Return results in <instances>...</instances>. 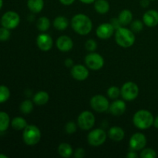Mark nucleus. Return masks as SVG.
Masks as SVG:
<instances>
[{"mask_svg": "<svg viewBox=\"0 0 158 158\" xmlns=\"http://www.w3.org/2000/svg\"><path fill=\"white\" fill-rule=\"evenodd\" d=\"M71 26L73 29L77 33L81 35H85L91 32L93 23L90 19L84 14H77L71 20Z\"/></svg>", "mask_w": 158, "mask_h": 158, "instance_id": "1", "label": "nucleus"}, {"mask_svg": "<svg viewBox=\"0 0 158 158\" xmlns=\"http://www.w3.org/2000/svg\"><path fill=\"white\" fill-rule=\"evenodd\" d=\"M154 116L150 111L146 110H138L133 117V123L134 126L140 130L149 129L154 125Z\"/></svg>", "mask_w": 158, "mask_h": 158, "instance_id": "2", "label": "nucleus"}, {"mask_svg": "<svg viewBox=\"0 0 158 158\" xmlns=\"http://www.w3.org/2000/svg\"><path fill=\"white\" fill-rule=\"evenodd\" d=\"M115 40L120 46L128 48L134 45L136 38L132 30L120 26L115 32Z\"/></svg>", "mask_w": 158, "mask_h": 158, "instance_id": "3", "label": "nucleus"}, {"mask_svg": "<svg viewBox=\"0 0 158 158\" xmlns=\"http://www.w3.org/2000/svg\"><path fill=\"white\" fill-rule=\"evenodd\" d=\"M23 139L26 145L33 146L37 144L41 139L40 130L35 125H27L23 130Z\"/></svg>", "mask_w": 158, "mask_h": 158, "instance_id": "4", "label": "nucleus"}, {"mask_svg": "<svg viewBox=\"0 0 158 158\" xmlns=\"http://www.w3.org/2000/svg\"><path fill=\"white\" fill-rule=\"evenodd\" d=\"M139 94V88L134 82H127L120 89V95L127 101L135 100Z\"/></svg>", "mask_w": 158, "mask_h": 158, "instance_id": "5", "label": "nucleus"}, {"mask_svg": "<svg viewBox=\"0 0 158 158\" xmlns=\"http://www.w3.org/2000/svg\"><path fill=\"white\" fill-rule=\"evenodd\" d=\"M20 23V17L17 12L8 11L3 14L1 18V24L3 27L9 29H15Z\"/></svg>", "mask_w": 158, "mask_h": 158, "instance_id": "6", "label": "nucleus"}, {"mask_svg": "<svg viewBox=\"0 0 158 158\" xmlns=\"http://www.w3.org/2000/svg\"><path fill=\"white\" fill-rule=\"evenodd\" d=\"M87 140L91 146L99 147L106 141V134L103 129H94L89 133Z\"/></svg>", "mask_w": 158, "mask_h": 158, "instance_id": "7", "label": "nucleus"}, {"mask_svg": "<svg viewBox=\"0 0 158 158\" xmlns=\"http://www.w3.org/2000/svg\"><path fill=\"white\" fill-rule=\"evenodd\" d=\"M85 63L89 69L93 70H98L104 65V60L100 54L97 52H91L85 57Z\"/></svg>", "mask_w": 158, "mask_h": 158, "instance_id": "8", "label": "nucleus"}, {"mask_svg": "<svg viewBox=\"0 0 158 158\" xmlns=\"http://www.w3.org/2000/svg\"><path fill=\"white\" fill-rule=\"evenodd\" d=\"M78 125L82 130H90L95 123V117L90 111H83L79 115L77 119Z\"/></svg>", "mask_w": 158, "mask_h": 158, "instance_id": "9", "label": "nucleus"}, {"mask_svg": "<svg viewBox=\"0 0 158 158\" xmlns=\"http://www.w3.org/2000/svg\"><path fill=\"white\" fill-rule=\"evenodd\" d=\"M90 106L95 111L103 113L110 108V103L103 95H95L90 100Z\"/></svg>", "mask_w": 158, "mask_h": 158, "instance_id": "10", "label": "nucleus"}, {"mask_svg": "<svg viewBox=\"0 0 158 158\" xmlns=\"http://www.w3.org/2000/svg\"><path fill=\"white\" fill-rule=\"evenodd\" d=\"M130 147L134 151H140L143 149L147 144V138L144 134L136 133L133 134L129 142Z\"/></svg>", "mask_w": 158, "mask_h": 158, "instance_id": "11", "label": "nucleus"}, {"mask_svg": "<svg viewBox=\"0 0 158 158\" xmlns=\"http://www.w3.org/2000/svg\"><path fill=\"white\" fill-rule=\"evenodd\" d=\"M114 30L115 29L111 23H103L97 28L96 33L99 38L102 40H106L110 38L114 35Z\"/></svg>", "mask_w": 158, "mask_h": 158, "instance_id": "12", "label": "nucleus"}, {"mask_svg": "<svg viewBox=\"0 0 158 158\" xmlns=\"http://www.w3.org/2000/svg\"><path fill=\"white\" fill-rule=\"evenodd\" d=\"M36 43L38 47L43 51H49L53 45L52 39L49 34L42 33L37 36Z\"/></svg>", "mask_w": 158, "mask_h": 158, "instance_id": "13", "label": "nucleus"}, {"mask_svg": "<svg viewBox=\"0 0 158 158\" xmlns=\"http://www.w3.org/2000/svg\"><path fill=\"white\" fill-rule=\"evenodd\" d=\"M71 75L75 80L78 81H83L87 79L89 76V71L86 66L83 65H75L71 69Z\"/></svg>", "mask_w": 158, "mask_h": 158, "instance_id": "14", "label": "nucleus"}, {"mask_svg": "<svg viewBox=\"0 0 158 158\" xmlns=\"http://www.w3.org/2000/svg\"><path fill=\"white\" fill-rule=\"evenodd\" d=\"M56 46L59 50L62 52H68L71 50L73 46V43L70 37L67 35L60 36L56 40Z\"/></svg>", "mask_w": 158, "mask_h": 158, "instance_id": "15", "label": "nucleus"}, {"mask_svg": "<svg viewBox=\"0 0 158 158\" xmlns=\"http://www.w3.org/2000/svg\"><path fill=\"white\" fill-rule=\"evenodd\" d=\"M143 22L147 26L154 27L158 24V12L154 9L148 10L143 14Z\"/></svg>", "mask_w": 158, "mask_h": 158, "instance_id": "16", "label": "nucleus"}, {"mask_svg": "<svg viewBox=\"0 0 158 158\" xmlns=\"http://www.w3.org/2000/svg\"><path fill=\"white\" fill-rule=\"evenodd\" d=\"M127 105L124 101L121 100H117L111 103L109 109L113 115L119 117V116H121L122 114H124Z\"/></svg>", "mask_w": 158, "mask_h": 158, "instance_id": "17", "label": "nucleus"}, {"mask_svg": "<svg viewBox=\"0 0 158 158\" xmlns=\"http://www.w3.org/2000/svg\"><path fill=\"white\" fill-rule=\"evenodd\" d=\"M108 136L114 141H121L125 137L124 131L120 127H112L108 131Z\"/></svg>", "mask_w": 158, "mask_h": 158, "instance_id": "18", "label": "nucleus"}, {"mask_svg": "<svg viewBox=\"0 0 158 158\" xmlns=\"http://www.w3.org/2000/svg\"><path fill=\"white\" fill-rule=\"evenodd\" d=\"M133 14L129 9H123L120 12L118 20L121 26H127L132 22Z\"/></svg>", "mask_w": 158, "mask_h": 158, "instance_id": "19", "label": "nucleus"}, {"mask_svg": "<svg viewBox=\"0 0 158 158\" xmlns=\"http://www.w3.org/2000/svg\"><path fill=\"white\" fill-rule=\"evenodd\" d=\"M27 6L31 12L34 13H39L43 10L44 7L43 0H28Z\"/></svg>", "mask_w": 158, "mask_h": 158, "instance_id": "20", "label": "nucleus"}, {"mask_svg": "<svg viewBox=\"0 0 158 158\" xmlns=\"http://www.w3.org/2000/svg\"><path fill=\"white\" fill-rule=\"evenodd\" d=\"M49 100V95L46 91H40L36 93L33 97V102L36 105H45L48 103Z\"/></svg>", "mask_w": 158, "mask_h": 158, "instance_id": "21", "label": "nucleus"}, {"mask_svg": "<svg viewBox=\"0 0 158 158\" xmlns=\"http://www.w3.org/2000/svg\"><path fill=\"white\" fill-rule=\"evenodd\" d=\"M94 9L98 13L105 14L109 12L110 4L106 0H96L94 2Z\"/></svg>", "mask_w": 158, "mask_h": 158, "instance_id": "22", "label": "nucleus"}, {"mask_svg": "<svg viewBox=\"0 0 158 158\" xmlns=\"http://www.w3.org/2000/svg\"><path fill=\"white\" fill-rule=\"evenodd\" d=\"M58 152L61 157L68 158L72 156L73 151V148L70 144L67 143H63L59 146Z\"/></svg>", "mask_w": 158, "mask_h": 158, "instance_id": "23", "label": "nucleus"}, {"mask_svg": "<svg viewBox=\"0 0 158 158\" xmlns=\"http://www.w3.org/2000/svg\"><path fill=\"white\" fill-rule=\"evenodd\" d=\"M68 25H69V21H68L67 18H66L65 16H61V15L57 16L53 21V26L57 30H65L67 28Z\"/></svg>", "mask_w": 158, "mask_h": 158, "instance_id": "24", "label": "nucleus"}, {"mask_svg": "<svg viewBox=\"0 0 158 158\" xmlns=\"http://www.w3.org/2000/svg\"><path fill=\"white\" fill-rule=\"evenodd\" d=\"M10 124V118L7 113L0 111V132H5Z\"/></svg>", "mask_w": 158, "mask_h": 158, "instance_id": "25", "label": "nucleus"}, {"mask_svg": "<svg viewBox=\"0 0 158 158\" xmlns=\"http://www.w3.org/2000/svg\"><path fill=\"white\" fill-rule=\"evenodd\" d=\"M11 125L14 130L21 131V130H24L28 124L26 120L23 117H16L12 119V120L11 121Z\"/></svg>", "mask_w": 158, "mask_h": 158, "instance_id": "26", "label": "nucleus"}, {"mask_svg": "<svg viewBox=\"0 0 158 158\" xmlns=\"http://www.w3.org/2000/svg\"><path fill=\"white\" fill-rule=\"evenodd\" d=\"M49 26H50V21L47 17H40L37 21V28L39 29V30L42 31V32L48 30Z\"/></svg>", "mask_w": 158, "mask_h": 158, "instance_id": "27", "label": "nucleus"}, {"mask_svg": "<svg viewBox=\"0 0 158 158\" xmlns=\"http://www.w3.org/2000/svg\"><path fill=\"white\" fill-rule=\"evenodd\" d=\"M33 110V104L32 102L29 100H24L20 104V111L24 114H29Z\"/></svg>", "mask_w": 158, "mask_h": 158, "instance_id": "28", "label": "nucleus"}, {"mask_svg": "<svg viewBox=\"0 0 158 158\" xmlns=\"http://www.w3.org/2000/svg\"><path fill=\"white\" fill-rule=\"evenodd\" d=\"M10 97V90L7 86L0 85V103L7 101Z\"/></svg>", "mask_w": 158, "mask_h": 158, "instance_id": "29", "label": "nucleus"}, {"mask_svg": "<svg viewBox=\"0 0 158 158\" xmlns=\"http://www.w3.org/2000/svg\"><path fill=\"white\" fill-rule=\"evenodd\" d=\"M107 95L110 99H117L120 95V89L117 86H111L107 89Z\"/></svg>", "mask_w": 158, "mask_h": 158, "instance_id": "30", "label": "nucleus"}, {"mask_svg": "<svg viewBox=\"0 0 158 158\" xmlns=\"http://www.w3.org/2000/svg\"><path fill=\"white\" fill-rule=\"evenodd\" d=\"M140 156L142 158H155L157 157V153L151 148H147L142 151Z\"/></svg>", "mask_w": 158, "mask_h": 158, "instance_id": "31", "label": "nucleus"}, {"mask_svg": "<svg viewBox=\"0 0 158 158\" xmlns=\"http://www.w3.org/2000/svg\"><path fill=\"white\" fill-rule=\"evenodd\" d=\"M11 32L10 29H7V28L2 27L0 28V41L1 42H6L10 38Z\"/></svg>", "mask_w": 158, "mask_h": 158, "instance_id": "32", "label": "nucleus"}, {"mask_svg": "<svg viewBox=\"0 0 158 158\" xmlns=\"http://www.w3.org/2000/svg\"><path fill=\"white\" fill-rule=\"evenodd\" d=\"M143 24L140 20H135L131 23V29L134 32H139L143 29Z\"/></svg>", "mask_w": 158, "mask_h": 158, "instance_id": "33", "label": "nucleus"}, {"mask_svg": "<svg viewBox=\"0 0 158 158\" xmlns=\"http://www.w3.org/2000/svg\"><path fill=\"white\" fill-rule=\"evenodd\" d=\"M85 47L89 52H94V50L97 49V43L95 40H88L85 43Z\"/></svg>", "mask_w": 158, "mask_h": 158, "instance_id": "34", "label": "nucleus"}, {"mask_svg": "<svg viewBox=\"0 0 158 158\" xmlns=\"http://www.w3.org/2000/svg\"><path fill=\"white\" fill-rule=\"evenodd\" d=\"M65 130H66V132L67 134H72L73 133H75L76 131H77V125H76V123L74 122L69 121L66 123Z\"/></svg>", "mask_w": 158, "mask_h": 158, "instance_id": "35", "label": "nucleus"}, {"mask_svg": "<svg viewBox=\"0 0 158 158\" xmlns=\"http://www.w3.org/2000/svg\"><path fill=\"white\" fill-rule=\"evenodd\" d=\"M85 151L83 149V148H77L75 151V154H74V156H75L76 158H83L85 156Z\"/></svg>", "mask_w": 158, "mask_h": 158, "instance_id": "36", "label": "nucleus"}, {"mask_svg": "<svg viewBox=\"0 0 158 158\" xmlns=\"http://www.w3.org/2000/svg\"><path fill=\"white\" fill-rule=\"evenodd\" d=\"M110 23L113 25V26H114V29H115L116 30L121 26V24H120V23L119 22L118 19H113L111 20Z\"/></svg>", "mask_w": 158, "mask_h": 158, "instance_id": "37", "label": "nucleus"}, {"mask_svg": "<svg viewBox=\"0 0 158 158\" xmlns=\"http://www.w3.org/2000/svg\"><path fill=\"white\" fill-rule=\"evenodd\" d=\"M65 66L66 67H73V61L70 58H68L65 60Z\"/></svg>", "mask_w": 158, "mask_h": 158, "instance_id": "38", "label": "nucleus"}, {"mask_svg": "<svg viewBox=\"0 0 158 158\" xmlns=\"http://www.w3.org/2000/svg\"><path fill=\"white\" fill-rule=\"evenodd\" d=\"M60 2L64 6H70L75 2V0H60Z\"/></svg>", "mask_w": 158, "mask_h": 158, "instance_id": "39", "label": "nucleus"}, {"mask_svg": "<svg viewBox=\"0 0 158 158\" xmlns=\"http://www.w3.org/2000/svg\"><path fill=\"white\" fill-rule=\"evenodd\" d=\"M127 157H129V158H137L138 156H137V153L135 151H130V152L127 153Z\"/></svg>", "mask_w": 158, "mask_h": 158, "instance_id": "40", "label": "nucleus"}, {"mask_svg": "<svg viewBox=\"0 0 158 158\" xmlns=\"http://www.w3.org/2000/svg\"><path fill=\"white\" fill-rule=\"evenodd\" d=\"M140 6L143 8H147L150 4V0H141L140 1Z\"/></svg>", "mask_w": 158, "mask_h": 158, "instance_id": "41", "label": "nucleus"}, {"mask_svg": "<svg viewBox=\"0 0 158 158\" xmlns=\"http://www.w3.org/2000/svg\"><path fill=\"white\" fill-rule=\"evenodd\" d=\"M81 2L85 3V4H91V3L94 2L96 0H80Z\"/></svg>", "mask_w": 158, "mask_h": 158, "instance_id": "42", "label": "nucleus"}, {"mask_svg": "<svg viewBox=\"0 0 158 158\" xmlns=\"http://www.w3.org/2000/svg\"><path fill=\"white\" fill-rule=\"evenodd\" d=\"M154 126L155 127V128H157L158 129V116L157 117H156L155 119H154Z\"/></svg>", "mask_w": 158, "mask_h": 158, "instance_id": "43", "label": "nucleus"}, {"mask_svg": "<svg viewBox=\"0 0 158 158\" xmlns=\"http://www.w3.org/2000/svg\"><path fill=\"white\" fill-rule=\"evenodd\" d=\"M8 157L6 155H5V154H0V158H7Z\"/></svg>", "mask_w": 158, "mask_h": 158, "instance_id": "44", "label": "nucleus"}, {"mask_svg": "<svg viewBox=\"0 0 158 158\" xmlns=\"http://www.w3.org/2000/svg\"><path fill=\"white\" fill-rule=\"evenodd\" d=\"M3 6V0H0V9H2Z\"/></svg>", "mask_w": 158, "mask_h": 158, "instance_id": "45", "label": "nucleus"}, {"mask_svg": "<svg viewBox=\"0 0 158 158\" xmlns=\"http://www.w3.org/2000/svg\"><path fill=\"white\" fill-rule=\"evenodd\" d=\"M0 23H1V19H0Z\"/></svg>", "mask_w": 158, "mask_h": 158, "instance_id": "46", "label": "nucleus"}]
</instances>
